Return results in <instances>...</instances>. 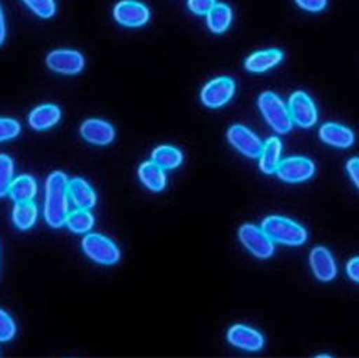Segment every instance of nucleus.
<instances>
[{"label": "nucleus", "instance_id": "nucleus-1", "mask_svg": "<svg viewBox=\"0 0 359 358\" xmlns=\"http://www.w3.org/2000/svg\"><path fill=\"white\" fill-rule=\"evenodd\" d=\"M43 213L50 227L59 229L65 226L69 215V194L68 177L62 171H53L48 177Z\"/></svg>", "mask_w": 359, "mask_h": 358}, {"label": "nucleus", "instance_id": "nucleus-2", "mask_svg": "<svg viewBox=\"0 0 359 358\" xmlns=\"http://www.w3.org/2000/svg\"><path fill=\"white\" fill-rule=\"evenodd\" d=\"M262 229L273 242L286 246H301L308 241L306 229L285 216H267Z\"/></svg>", "mask_w": 359, "mask_h": 358}, {"label": "nucleus", "instance_id": "nucleus-3", "mask_svg": "<svg viewBox=\"0 0 359 358\" xmlns=\"http://www.w3.org/2000/svg\"><path fill=\"white\" fill-rule=\"evenodd\" d=\"M257 104L266 123L278 134H287L293 128L287 104L279 95L272 91H266L259 97Z\"/></svg>", "mask_w": 359, "mask_h": 358}, {"label": "nucleus", "instance_id": "nucleus-4", "mask_svg": "<svg viewBox=\"0 0 359 358\" xmlns=\"http://www.w3.org/2000/svg\"><path fill=\"white\" fill-rule=\"evenodd\" d=\"M82 249L85 255L94 262L105 266L115 265L121 252L109 237L100 233H89L82 239Z\"/></svg>", "mask_w": 359, "mask_h": 358}, {"label": "nucleus", "instance_id": "nucleus-5", "mask_svg": "<svg viewBox=\"0 0 359 358\" xmlns=\"http://www.w3.org/2000/svg\"><path fill=\"white\" fill-rule=\"evenodd\" d=\"M238 239H241L243 246L259 259L271 258L275 252V242L262 227L255 225L246 223L241 226V229H238Z\"/></svg>", "mask_w": 359, "mask_h": 358}, {"label": "nucleus", "instance_id": "nucleus-6", "mask_svg": "<svg viewBox=\"0 0 359 358\" xmlns=\"http://www.w3.org/2000/svg\"><path fill=\"white\" fill-rule=\"evenodd\" d=\"M236 93V84L229 77H219L208 81L200 93V100L207 108L224 107Z\"/></svg>", "mask_w": 359, "mask_h": 358}, {"label": "nucleus", "instance_id": "nucleus-7", "mask_svg": "<svg viewBox=\"0 0 359 358\" xmlns=\"http://www.w3.org/2000/svg\"><path fill=\"white\" fill-rule=\"evenodd\" d=\"M293 124L311 128L318 123V108L313 100L304 91H296L290 95L287 104Z\"/></svg>", "mask_w": 359, "mask_h": 358}, {"label": "nucleus", "instance_id": "nucleus-8", "mask_svg": "<svg viewBox=\"0 0 359 358\" xmlns=\"http://www.w3.org/2000/svg\"><path fill=\"white\" fill-rule=\"evenodd\" d=\"M315 168V163L311 159L302 156H293L280 160L276 174L282 182L302 183L313 177Z\"/></svg>", "mask_w": 359, "mask_h": 358}, {"label": "nucleus", "instance_id": "nucleus-9", "mask_svg": "<svg viewBox=\"0 0 359 358\" xmlns=\"http://www.w3.org/2000/svg\"><path fill=\"white\" fill-rule=\"evenodd\" d=\"M46 65L50 71L61 75H76L85 67V58L74 49H55L48 53Z\"/></svg>", "mask_w": 359, "mask_h": 358}, {"label": "nucleus", "instance_id": "nucleus-10", "mask_svg": "<svg viewBox=\"0 0 359 358\" xmlns=\"http://www.w3.org/2000/svg\"><path fill=\"white\" fill-rule=\"evenodd\" d=\"M227 140L238 153H242L249 159H259L263 142L248 127L242 124L231 126L227 131Z\"/></svg>", "mask_w": 359, "mask_h": 358}, {"label": "nucleus", "instance_id": "nucleus-11", "mask_svg": "<svg viewBox=\"0 0 359 358\" xmlns=\"http://www.w3.org/2000/svg\"><path fill=\"white\" fill-rule=\"evenodd\" d=\"M149 9L138 0H121L114 8L115 20L127 27H141L149 20Z\"/></svg>", "mask_w": 359, "mask_h": 358}, {"label": "nucleus", "instance_id": "nucleus-12", "mask_svg": "<svg viewBox=\"0 0 359 358\" xmlns=\"http://www.w3.org/2000/svg\"><path fill=\"white\" fill-rule=\"evenodd\" d=\"M79 131L86 142L94 145H108L115 138V128L101 118L85 119Z\"/></svg>", "mask_w": 359, "mask_h": 358}, {"label": "nucleus", "instance_id": "nucleus-13", "mask_svg": "<svg viewBox=\"0 0 359 358\" xmlns=\"http://www.w3.org/2000/svg\"><path fill=\"white\" fill-rule=\"evenodd\" d=\"M227 340L231 345L245 351H259L264 345L263 336L255 328L243 324L233 325L227 333Z\"/></svg>", "mask_w": 359, "mask_h": 358}, {"label": "nucleus", "instance_id": "nucleus-14", "mask_svg": "<svg viewBox=\"0 0 359 358\" xmlns=\"http://www.w3.org/2000/svg\"><path fill=\"white\" fill-rule=\"evenodd\" d=\"M313 275L322 282H331L337 277V262L334 255L325 246H316L309 256Z\"/></svg>", "mask_w": 359, "mask_h": 358}, {"label": "nucleus", "instance_id": "nucleus-15", "mask_svg": "<svg viewBox=\"0 0 359 358\" xmlns=\"http://www.w3.org/2000/svg\"><path fill=\"white\" fill-rule=\"evenodd\" d=\"M320 140L337 148H349L355 142V134L351 128L337 123H326L319 130Z\"/></svg>", "mask_w": 359, "mask_h": 358}, {"label": "nucleus", "instance_id": "nucleus-16", "mask_svg": "<svg viewBox=\"0 0 359 358\" xmlns=\"http://www.w3.org/2000/svg\"><path fill=\"white\" fill-rule=\"evenodd\" d=\"M283 59L280 49H263L252 53L245 62V68L253 74H262L279 65Z\"/></svg>", "mask_w": 359, "mask_h": 358}, {"label": "nucleus", "instance_id": "nucleus-17", "mask_svg": "<svg viewBox=\"0 0 359 358\" xmlns=\"http://www.w3.org/2000/svg\"><path fill=\"white\" fill-rule=\"evenodd\" d=\"M61 115H62V111L57 105L42 104L31 111L27 121H29V126H31L34 130L43 131L56 126L59 123V119H61Z\"/></svg>", "mask_w": 359, "mask_h": 358}, {"label": "nucleus", "instance_id": "nucleus-18", "mask_svg": "<svg viewBox=\"0 0 359 358\" xmlns=\"http://www.w3.org/2000/svg\"><path fill=\"white\" fill-rule=\"evenodd\" d=\"M68 194L76 208L89 211L97 204V194L89 183L81 177H75L68 180Z\"/></svg>", "mask_w": 359, "mask_h": 358}, {"label": "nucleus", "instance_id": "nucleus-19", "mask_svg": "<svg viewBox=\"0 0 359 358\" xmlns=\"http://www.w3.org/2000/svg\"><path fill=\"white\" fill-rule=\"evenodd\" d=\"M282 156V141L278 137L269 138L259 154V166L264 174H275Z\"/></svg>", "mask_w": 359, "mask_h": 358}, {"label": "nucleus", "instance_id": "nucleus-20", "mask_svg": "<svg viewBox=\"0 0 359 358\" xmlns=\"http://www.w3.org/2000/svg\"><path fill=\"white\" fill-rule=\"evenodd\" d=\"M138 177L141 183L149 189L151 192H161L165 187L167 183V175L164 173V168H161L157 163L151 161H144L138 168Z\"/></svg>", "mask_w": 359, "mask_h": 358}, {"label": "nucleus", "instance_id": "nucleus-21", "mask_svg": "<svg viewBox=\"0 0 359 358\" xmlns=\"http://www.w3.org/2000/svg\"><path fill=\"white\" fill-rule=\"evenodd\" d=\"M208 31L222 35L229 31V27L233 22V11L226 4H216L215 8L205 15Z\"/></svg>", "mask_w": 359, "mask_h": 358}, {"label": "nucleus", "instance_id": "nucleus-22", "mask_svg": "<svg viewBox=\"0 0 359 358\" xmlns=\"http://www.w3.org/2000/svg\"><path fill=\"white\" fill-rule=\"evenodd\" d=\"M36 192H38V186H36L35 178L29 174H22L13 178V182L9 187V194L15 200V203L34 200L36 196Z\"/></svg>", "mask_w": 359, "mask_h": 358}, {"label": "nucleus", "instance_id": "nucleus-23", "mask_svg": "<svg viewBox=\"0 0 359 358\" xmlns=\"http://www.w3.org/2000/svg\"><path fill=\"white\" fill-rule=\"evenodd\" d=\"M12 220L19 230H29L34 227L38 220L36 204L32 200L16 203L12 212Z\"/></svg>", "mask_w": 359, "mask_h": 358}, {"label": "nucleus", "instance_id": "nucleus-24", "mask_svg": "<svg viewBox=\"0 0 359 358\" xmlns=\"http://www.w3.org/2000/svg\"><path fill=\"white\" fill-rule=\"evenodd\" d=\"M151 160L164 170H174L183 163V153L172 145H160L153 152Z\"/></svg>", "mask_w": 359, "mask_h": 358}, {"label": "nucleus", "instance_id": "nucleus-25", "mask_svg": "<svg viewBox=\"0 0 359 358\" xmlns=\"http://www.w3.org/2000/svg\"><path fill=\"white\" fill-rule=\"evenodd\" d=\"M94 216L89 211L85 208H76L74 212H69L67 219V226L74 233H88L94 227Z\"/></svg>", "mask_w": 359, "mask_h": 358}, {"label": "nucleus", "instance_id": "nucleus-26", "mask_svg": "<svg viewBox=\"0 0 359 358\" xmlns=\"http://www.w3.org/2000/svg\"><path fill=\"white\" fill-rule=\"evenodd\" d=\"M15 164L8 154H0V197L9 193V187L13 182Z\"/></svg>", "mask_w": 359, "mask_h": 358}, {"label": "nucleus", "instance_id": "nucleus-27", "mask_svg": "<svg viewBox=\"0 0 359 358\" xmlns=\"http://www.w3.org/2000/svg\"><path fill=\"white\" fill-rule=\"evenodd\" d=\"M22 2L42 19H49L56 13L55 0H22Z\"/></svg>", "mask_w": 359, "mask_h": 358}, {"label": "nucleus", "instance_id": "nucleus-28", "mask_svg": "<svg viewBox=\"0 0 359 358\" xmlns=\"http://www.w3.org/2000/svg\"><path fill=\"white\" fill-rule=\"evenodd\" d=\"M20 134V124L13 118L0 117V142L16 138Z\"/></svg>", "mask_w": 359, "mask_h": 358}, {"label": "nucleus", "instance_id": "nucleus-29", "mask_svg": "<svg viewBox=\"0 0 359 358\" xmlns=\"http://www.w3.org/2000/svg\"><path fill=\"white\" fill-rule=\"evenodd\" d=\"M16 334V324L13 318L0 308V343L11 341Z\"/></svg>", "mask_w": 359, "mask_h": 358}, {"label": "nucleus", "instance_id": "nucleus-30", "mask_svg": "<svg viewBox=\"0 0 359 358\" xmlns=\"http://www.w3.org/2000/svg\"><path fill=\"white\" fill-rule=\"evenodd\" d=\"M217 0H187V6L190 12L198 16H205L215 8Z\"/></svg>", "mask_w": 359, "mask_h": 358}, {"label": "nucleus", "instance_id": "nucleus-31", "mask_svg": "<svg viewBox=\"0 0 359 358\" xmlns=\"http://www.w3.org/2000/svg\"><path fill=\"white\" fill-rule=\"evenodd\" d=\"M294 2L302 11L311 13L322 12L327 5V0H294Z\"/></svg>", "mask_w": 359, "mask_h": 358}, {"label": "nucleus", "instance_id": "nucleus-32", "mask_svg": "<svg viewBox=\"0 0 359 358\" xmlns=\"http://www.w3.org/2000/svg\"><path fill=\"white\" fill-rule=\"evenodd\" d=\"M346 170L349 173V177L352 183L356 186L359 190V157H352L346 163Z\"/></svg>", "mask_w": 359, "mask_h": 358}, {"label": "nucleus", "instance_id": "nucleus-33", "mask_svg": "<svg viewBox=\"0 0 359 358\" xmlns=\"http://www.w3.org/2000/svg\"><path fill=\"white\" fill-rule=\"evenodd\" d=\"M346 274L353 282L359 284V256H355L348 262Z\"/></svg>", "mask_w": 359, "mask_h": 358}, {"label": "nucleus", "instance_id": "nucleus-34", "mask_svg": "<svg viewBox=\"0 0 359 358\" xmlns=\"http://www.w3.org/2000/svg\"><path fill=\"white\" fill-rule=\"evenodd\" d=\"M6 39V22H5V13L2 9V5H0V46L4 45Z\"/></svg>", "mask_w": 359, "mask_h": 358}]
</instances>
